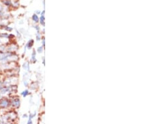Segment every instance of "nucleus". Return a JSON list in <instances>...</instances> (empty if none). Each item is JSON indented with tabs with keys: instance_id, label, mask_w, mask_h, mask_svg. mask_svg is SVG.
Here are the masks:
<instances>
[{
	"instance_id": "nucleus-1",
	"label": "nucleus",
	"mask_w": 141,
	"mask_h": 124,
	"mask_svg": "<svg viewBox=\"0 0 141 124\" xmlns=\"http://www.w3.org/2000/svg\"><path fill=\"white\" fill-rule=\"evenodd\" d=\"M11 105V101L6 98H1L0 99V108L5 109Z\"/></svg>"
},
{
	"instance_id": "nucleus-2",
	"label": "nucleus",
	"mask_w": 141,
	"mask_h": 124,
	"mask_svg": "<svg viewBox=\"0 0 141 124\" xmlns=\"http://www.w3.org/2000/svg\"><path fill=\"white\" fill-rule=\"evenodd\" d=\"M11 105L15 108H18L20 106V99L19 98H15L11 101Z\"/></svg>"
},
{
	"instance_id": "nucleus-3",
	"label": "nucleus",
	"mask_w": 141,
	"mask_h": 124,
	"mask_svg": "<svg viewBox=\"0 0 141 124\" xmlns=\"http://www.w3.org/2000/svg\"><path fill=\"white\" fill-rule=\"evenodd\" d=\"M2 2L3 3L5 6H6L9 7L12 6V3H11V1H10V0H3Z\"/></svg>"
},
{
	"instance_id": "nucleus-4",
	"label": "nucleus",
	"mask_w": 141,
	"mask_h": 124,
	"mask_svg": "<svg viewBox=\"0 0 141 124\" xmlns=\"http://www.w3.org/2000/svg\"><path fill=\"white\" fill-rule=\"evenodd\" d=\"M33 45V40H30V41L28 42V43H27V47L28 49H30L31 48V47H32Z\"/></svg>"
},
{
	"instance_id": "nucleus-5",
	"label": "nucleus",
	"mask_w": 141,
	"mask_h": 124,
	"mask_svg": "<svg viewBox=\"0 0 141 124\" xmlns=\"http://www.w3.org/2000/svg\"><path fill=\"white\" fill-rule=\"evenodd\" d=\"M21 95H22L23 97H26V96H27L29 95V91H28V90H24L23 92H21Z\"/></svg>"
},
{
	"instance_id": "nucleus-6",
	"label": "nucleus",
	"mask_w": 141,
	"mask_h": 124,
	"mask_svg": "<svg viewBox=\"0 0 141 124\" xmlns=\"http://www.w3.org/2000/svg\"><path fill=\"white\" fill-rule=\"evenodd\" d=\"M32 19L35 23H38V21H39V18H38V16H37L36 14H33V15Z\"/></svg>"
},
{
	"instance_id": "nucleus-7",
	"label": "nucleus",
	"mask_w": 141,
	"mask_h": 124,
	"mask_svg": "<svg viewBox=\"0 0 141 124\" xmlns=\"http://www.w3.org/2000/svg\"><path fill=\"white\" fill-rule=\"evenodd\" d=\"M40 23H41L42 25H45V18L43 16V15H41V16L40 17Z\"/></svg>"
},
{
	"instance_id": "nucleus-8",
	"label": "nucleus",
	"mask_w": 141,
	"mask_h": 124,
	"mask_svg": "<svg viewBox=\"0 0 141 124\" xmlns=\"http://www.w3.org/2000/svg\"><path fill=\"white\" fill-rule=\"evenodd\" d=\"M23 68L24 69H25V70H29V65H28V63H24L23 64Z\"/></svg>"
},
{
	"instance_id": "nucleus-9",
	"label": "nucleus",
	"mask_w": 141,
	"mask_h": 124,
	"mask_svg": "<svg viewBox=\"0 0 141 124\" xmlns=\"http://www.w3.org/2000/svg\"><path fill=\"white\" fill-rule=\"evenodd\" d=\"M4 27H5V28H4V29H5L6 31H11L13 30V28H10V27H8V26H4Z\"/></svg>"
},
{
	"instance_id": "nucleus-10",
	"label": "nucleus",
	"mask_w": 141,
	"mask_h": 124,
	"mask_svg": "<svg viewBox=\"0 0 141 124\" xmlns=\"http://www.w3.org/2000/svg\"><path fill=\"white\" fill-rule=\"evenodd\" d=\"M27 124H33V123H32V119H29V120H28V123H27Z\"/></svg>"
},
{
	"instance_id": "nucleus-11",
	"label": "nucleus",
	"mask_w": 141,
	"mask_h": 124,
	"mask_svg": "<svg viewBox=\"0 0 141 124\" xmlns=\"http://www.w3.org/2000/svg\"><path fill=\"white\" fill-rule=\"evenodd\" d=\"M42 50H43L42 47H40V48L38 49V51H39V52H41V51H42Z\"/></svg>"
},
{
	"instance_id": "nucleus-12",
	"label": "nucleus",
	"mask_w": 141,
	"mask_h": 124,
	"mask_svg": "<svg viewBox=\"0 0 141 124\" xmlns=\"http://www.w3.org/2000/svg\"><path fill=\"white\" fill-rule=\"evenodd\" d=\"M3 15V13L2 11H1V10H0V17L2 16Z\"/></svg>"
}]
</instances>
